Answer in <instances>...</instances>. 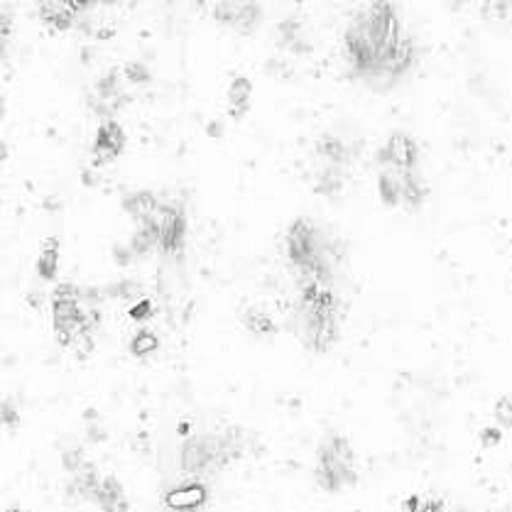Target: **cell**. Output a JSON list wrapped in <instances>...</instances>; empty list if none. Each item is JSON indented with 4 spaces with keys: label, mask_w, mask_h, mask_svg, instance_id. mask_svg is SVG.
I'll list each match as a JSON object with an SVG mask.
<instances>
[{
    "label": "cell",
    "mask_w": 512,
    "mask_h": 512,
    "mask_svg": "<svg viewBox=\"0 0 512 512\" xmlns=\"http://www.w3.org/2000/svg\"><path fill=\"white\" fill-rule=\"evenodd\" d=\"M400 10L392 3H370L358 10L343 32V57L353 79L368 86L383 59L402 40Z\"/></svg>",
    "instance_id": "cell-1"
},
{
    "label": "cell",
    "mask_w": 512,
    "mask_h": 512,
    "mask_svg": "<svg viewBox=\"0 0 512 512\" xmlns=\"http://www.w3.org/2000/svg\"><path fill=\"white\" fill-rule=\"evenodd\" d=\"M101 292L94 287H79L74 282H62L52 290L49 309H52L54 339L64 351L76 358H86L96 348V334L103 324Z\"/></svg>",
    "instance_id": "cell-2"
},
{
    "label": "cell",
    "mask_w": 512,
    "mask_h": 512,
    "mask_svg": "<svg viewBox=\"0 0 512 512\" xmlns=\"http://www.w3.org/2000/svg\"><path fill=\"white\" fill-rule=\"evenodd\" d=\"M253 444V434L248 429L238 427V424L184 434L177 456L179 471L184 473V478L211 481L221 471H226L233 461L243 459L253 449Z\"/></svg>",
    "instance_id": "cell-3"
},
{
    "label": "cell",
    "mask_w": 512,
    "mask_h": 512,
    "mask_svg": "<svg viewBox=\"0 0 512 512\" xmlns=\"http://www.w3.org/2000/svg\"><path fill=\"white\" fill-rule=\"evenodd\" d=\"M341 297L334 285L326 282H302L294 299V334L307 351L329 353L341 339Z\"/></svg>",
    "instance_id": "cell-4"
},
{
    "label": "cell",
    "mask_w": 512,
    "mask_h": 512,
    "mask_svg": "<svg viewBox=\"0 0 512 512\" xmlns=\"http://www.w3.org/2000/svg\"><path fill=\"white\" fill-rule=\"evenodd\" d=\"M285 258L290 265L294 282H336V263L341 253L324 228L307 216H297L285 231Z\"/></svg>",
    "instance_id": "cell-5"
},
{
    "label": "cell",
    "mask_w": 512,
    "mask_h": 512,
    "mask_svg": "<svg viewBox=\"0 0 512 512\" xmlns=\"http://www.w3.org/2000/svg\"><path fill=\"white\" fill-rule=\"evenodd\" d=\"M314 481L326 495H339L358 486V456L346 434L326 432L317 446Z\"/></svg>",
    "instance_id": "cell-6"
},
{
    "label": "cell",
    "mask_w": 512,
    "mask_h": 512,
    "mask_svg": "<svg viewBox=\"0 0 512 512\" xmlns=\"http://www.w3.org/2000/svg\"><path fill=\"white\" fill-rule=\"evenodd\" d=\"M121 69H108L96 79L94 89L89 94V108L96 113L101 121H116L118 113L128 106L130 96L123 86Z\"/></svg>",
    "instance_id": "cell-7"
},
{
    "label": "cell",
    "mask_w": 512,
    "mask_h": 512,
    "mask_svg": "<svg viewBox=\"0 0 512 512\" xmlns=\"http://www.w3.org/2000/svg\"><path fill=\"white\" fill-rule=\"evenodd\" d=\"M419 155L422 152H419L415 135L405 133V130H392L383 140V145L375 150V165H378V170H419Z\"/></svg>",
    "instance_id": "cell-8"
},
{
    "label": "cell",
    "mask_w": 512,
    "mask_h": 512,
    "mask_svg": "<svg viewBox=\"0 0 512 512\" xmlns=\"http://www.w3.org/2000/svg\"><path fill=\"white\" fill-rule=\"evenodd\" d=\"M157 228H160V255L182 258L189 233V219L182 201L165 196V206H162V214L157 219Z\"/></svg>",
    "instance_id": "cell-9"
},
{
    "label": "cell",
    "mask_w": 512,
    "mask_h": 512,
    "mask_svg": "<svg viewBox=\"0 0 512 512\" xmlns=\"http://www.w3.org/2000/svg\"><path fill=\"white\" fill-rule=\"evenodd\" d=\"M211 500L209 481L184 478L162 493V505L170 512H201Z\"/></svg>",
    "instance_id": "cell-10"
},
{
    "label": "cell",
    "mask_w": 512,
    "mask_h": 512,
    "mask_svg": "<svg viewBox=\"0 0 512 512\" xmlns=\"http://www.w3.org/2000/svg\"><path fill=\"white\" fill-rule=\"evenodd\" d=\"M94 10V3L89 0H42L37 5L42 25H47L52 32H67L76 23L84 20V15Z\"/></svg>",
    "instance_id": "cell-11"
},
{
    "label": "cell",
    "mask_w": 512,
    "mask_h": 512,
    "mask_svg": "<svg viewBox=\"0 0 512 512\" xmlns=\"http://www.w3.org/2000/svg\"><path fill=\"white\" fill-rule=\"evenodd\" d=\"M128 135L121 121H101L96 128L94 143H91V155H94L96 165H106V162L118 160L123 155Z\"/></svg>",
    "instance_id": "cell-12"
},
{
    "label": "cell",
    "mask_w": 512,
    "mask_h": 512,
    "mask_svg": "<svg viewBox=\"0 0 512 512\" xmlns=\"http://www.w3.org/2000/svg\"><path fill=\"white\" fill-rule=\"evenodd\" d=\"M214 18L241 35H250L263 20V8L258 3H216Z\"/></svg>",
    "instance_id": "cell-13"
},
{
    "label": "cell",
    "mask_w": 512,
    "mask_h": 512,
    "mask_svg": "<svg viewBox=\"0 0 512 512\" xmlns=\"http://www.w3.org/2000/svg\"><path fill=\"white\" fill-rule=\"evenodd\" d=\"M162 206H165V196L152 192V189H135L123 196V211L133 219V226L157 219Z\"/></svg>",
    "instance_id": "cell-14"
},
{
    "label": "cell",
    "mask_w": 512,
    "mask_h": 512,
    "mask_svg": "<svg viewBox=\"0 0 512 512\" xmlns=\"http://www.w3.org/2000/svg\"><path fill=\"white\" fill-rule=\"evenodd\" d=\"M91 503L101 512H130V498L125 493L123 481L113 473H103Z\"/></svg>",
    "instance_id": "cell-15"
},
{
    "label": "cell",
    "mask_w": 512,
    "mask_h": 512,
    "mask_svg": "<svg viewBox=\"0 0 512 512\" xmlns=\"http://www.w3.org/2000/svg\"><path fill=\"white\" fill-rule=\"evenodd\" d=\"M314 147H317L319 162L346 167V170H351L358 155L356 147L348 143V140H343L339 133H321Z\"/></svg>",
    "instance_id": "cell-16"
},
{
    "label": "cell",
    "mask_w": 512,
    "mask_h": 512,
    "mask_svg": "<svg viewBox=\"0 0 512 512\" xmlns=\"http://www.w3.org/2000/svg\"><path fill=\"white\" fill-rule=\"evenodd\" d=\"M103 473L98 471L96 464L86 461L84 466H79L76 471L67 473V483H64V490L72 500H79V503H91L94 498L98 483H101Z\"/></svg>",
    "instance_id": "cell-17"
},
{
    "label": "cell",
    "mask_w": 512,
    "mask_h": 512,
    "mask_svg": "<svg viewBox=\"0 0 512 512\" xmlns=\"http://www.w3.org/2000/svg\"><path fill=\"white\" fill-rule=\"evenodd\" d=\"M309 182H312L314 194L326 196V199H336L343 192V187H346L348 170L346 167L317 160V170L309 174Z\"/></svg>",
    "instance_id": "cell-18"
},
{
    "label": "cell",
    "mask_w": 512,
    "mask_h": 512,
    "mask_svg": "<svg viewBox=\"0 0 512 512\" xmlns=\"http://www.w3.org/2000/svg\"><path fill=\"white\" fill-rule=\"evenodd\" d=\"M275 35H277V42H280V47H285L287 52L297 54V57L299 54L312 52V40H309L307 25H304L297 15H290V18L282 20V23L277 25Z\"/></svg>",
    "instance_id": "cell-19"
},
{
    "label": "cell",
    "mask_w": 512,
    "mask_h": 512,
    "mask_svg": "<svg viewBox=\"0 0 512 512\" xmlns=\"http://www.w3.org/2000/svg\"><path fill=\"white\" fill-rule=\"evenodd\" d=\"M250 101H253V81L245 74H236L226 89V111L233 121L248 116Z\"/></svg>",
    "instance_id": "cell-20"
},
{
    "label": "cell",
    "mask_w": 512,
    "mask_h": 512,
    "mask_svg": "<svg viewBox=\"0 0 512 512\" xmlns=\"http://www.w3.org/2000/svg\"><path fill=\"white\" fill-rule=\"evenodd\" d=\"M59 263H62V241L57 236H49L40 245V255H37L35 272L40 280L52 282L59 275Z\"/></svg>",
    "instance_id": "cell-21"
},
{
    "label": "cell",
    "mask_w": 512,
    "mask_h": 512,
    "mask_svg": "<svg viewBox=\"0 0 512 512\" xmlns=\"http://www.w3.org/2000/svg\"><path fill=\"white\" fill-rule=\"evenodd\" d=\"M241 324H243V329L248 331V334L258 336V339H270V336L277 334L275 319H272L268 312H263V309H258V307L245 309L243 317H241Z\"/></svg>",
    "instance_id": "cell-22"
},
{
    "label": "cell",
    "mask_w": 512,
    "mask_h": 512,
    "mask_svg": "<svg viewBox=\"0 0 512 512\" xmlns=\"http://www.w3.org/2000/svg\"><path fill=\"white\" fill-rule=\"evenodd\" d=\"M378 196L390 209H400L402 201V172L378 170Z\"/></svg>",
    "instance_id": "cell-23"
},
{
    "label": "cell",
    "mask_w": 512,
    "mask_h": 512,
    "mask_svg": "<svg viewBox=\"0 0 512 512\" xmlns=\"http://www.w3.org/2000/svg\"><path fill=\"white\" fill-rule=\"evenodd\" d=\"M400 512H451L444 498L432 493H410L402 498Z\"/></svg>",
    "instance_id": "cell-24"
},
{
    "label": "cell",
    "mask_w": 512,
    "mask_h": 512,
    "mask_svg": "<svg viewBox=\"0 0 512 512\" xmlns=\"http://www.w3.org/2000/svg\"><path fill=\"white\" fill-rule=\"evenodd\" d=\"M128 351H130V356H135V358L152 356V353L160 351V336H157L155 331L140 326V329L133 334V339L128 341Z\"/></svg>",
    "instance_id": "cell-25"
},
{
    "label": "cell",
    "mask_w": 512,
    "mask_h": 512,
    "mask_svg": "<svg viewBox=\"0 0 512 512\" xmlns=\"http://www.w3.org/2000/svg\"><path fill=\"white\" fill-rule=\"evenodd\" d=\"M493 417L503 432H512V392H505L495 400L493 405Z\"/></svg>",
    "instance_id": "cell-26"
},
{
    "label": "cell",
    "mask_w": 512,
    "mask_h": 512,
    "mask_svg": "<svg viewBox=\"0 0 512 512\" xmlns=\"http://www.w3.org/2000/svg\"><path fill=\"white\" fill-rule=\"evenodd\" d=\"M123 79L128 81V84H150V79H152L150 67H147L145 62L133 59V62H128L123 67Z\"/></svg>",
    "instance_id": "cell-27"
},
{
    "label": "cell",
    "mask_w": 512,
    "mask_h": 512,
    "mask_svg": "<svg viewBox=\"0 0 512 512\" xmlns=\"http://www.w3.org/2000/svg\"><path fill=\"white\" fill-rule=\"evenodd\" d=\"M3 427L8 429V432H15V429L20 427V422H23V415H20L18 410V402L13 400V397H5L3 400Z\"/></svg>",
    "instance_id": "cell-28"
},
{
    "label": "cell",
    "mask_w": 512,
    "mask_h": 512,
    "mask_svg": "<svg viewBox=\"0 0 512 512\" xmlns=\"http://www.w3.org/2000/svg\"><path fill=\"white\" fill-rule=\"evenodd\" d=\"M128 317L135 321V324H145L155 317V304H152L150 297H143L140 302H135L133 307L128 309Z\"/></svg>",
    "instance_id": "cell-29"
},
{
    "label": "cell",
    "mask_w": 512,
    "mask_h": 512,
    "mask_svg": "<svg viewBox=\"0 0 512 512\" xmlns=\"http://www.w3.org/2000/svg\"><path fill=\"white\" fill-rule=\"evenodd\" d=\"M108 294H111V297H118V299H133V304L143 299L140 287L130 280H123V282H116V285H111L108 287Z\"/></svg>",
    "instance_id": "cell-30"
},
{
    "label": "cell",
    "mask_w": 512,
    "mask_h": 512,
    "mask_svg": "<svg viewBox=\"0 0 512 512\" xmlns=\"http://www.w3.org/2000/svg\"><path fill=\"white\" fill-rule=\"evenodd\" d=\"M503 429L498 427V424H488V427L481 429V434H478V441H481L483 449H495V446H500V441H503Z\"/></svg>",
    "instance_id": "cell-31"
},
{
    "label": "cell",
    "mask_w": 512,
    "mask_h": 512,
    "mask_svg": "<svg viewBox=\"0 0 512 512\" xmlns=\"http://www.w3.org/2000/svg\"><path fill=\"white\" fill-rule=\"evenodd\" d=\"M10 30H13V15H10V8H0V40H3V47L10 45Z\"/></svg>",
    "instance_id": "cell-32"
},
{
    "label": "cell",
    "mask_w": 512,
    "mask_h": 512,
    "mask_svg": "<svg viewBox=\"0 0 512 512\" xmlns=\"http://www.w3.org/2000/svg\"><path fill=\"white\" fill-rule=\"evenodd\" d=\"M5 512H25V510L18 508V505H8V508H5Z\"/></svg>",
    "instance_id": "cell-33"
},
{
    "label": "cell",
    "mask_w": 512,
    "mask_h": 512,
    "mask_svg": "<svg viewBox=\"0 0 512 512\" xmlns=\"http://www.w3.org/2000/svg\"><path fill=\"white\" fill-rule=\"evenodd\" d=\"M510 280H512V270H510Z\"/></svg>",
    "instance_id": "cell-34"
}]
</instances>
